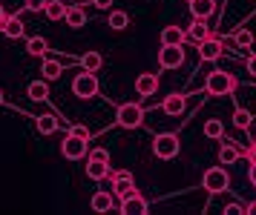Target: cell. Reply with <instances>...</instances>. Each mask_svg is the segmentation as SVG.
Here are the masks:
<instances>
[{"label":"cell","mask_w":256,"mask_h":215,"mask_svg":"<svg viewBox=\"0 0 256 215\" xmlns=\"http://www.w3.org/2000/svg\"><path fill=\"white\" fill-rule=\"evenodd\" d=\"M162 112L170 115V118L184 115L187 112V95H182V92H170V95L162 101Z\"/></svg>","instance_id":"cell-9"},{"label":"cell","mask_w":256,"mask_h":215,"mask_svg":"<svg viewBox=\"0 0 256 215\" xmlns=\"http://www.w3.org/2000/svg\"><path fill=\"white\" fill-rule=\"evenodd\" d=\"M204 138H213V141H222L224 138V124H222L219 118L204 121Z\"/></svg>","instance_id":"cell-27"},{"label":"cell","mask_w":256,"mask_h":215,"mask_svg":"<svg viewBox=\"0 0 256 215\" xmlns=\"http://www.w3.org/2000/svg\"><path fill=\"white\" fill-rule=\"evenodd\" d=\"M244 69H248V75H250V78H256V55H250L248 60H244Z\"/></svg>","instance_id":"cell-34"},{"label":"cell","mask_w":256,"mask_h":215,"mask_svg":"<svg viewBox=\"0 0 256 215\" xmlns=\"http://www.w3.org/2000/svg\"><path fill=\"white\" fill-rule=\"evenodd\" d=\"M66 11H70V6H66L64 0H49L46 9H44V14H46V20H64Z\"/></svg>","instance_id":"cell-21"},{"label":"cell","mask_w":256,"mask_h":215,"mask_svg":"<svg viewBox=\"0 0 256 215\" xmlns=\"http://www.w3.org/2000/svg\"><path fill=\"white\" fill-rule=\"evenodd\" d=\"M248 181L256 187V161H250V170H248Z\"/></svg>","instance_id":"cell-35"},{"label":"cell","mask_w":256,"mask_h":215,"mask_svg":"<svg viewBox=\"0 0 256 215\" xmlns=\"http://www.w3.org/2000/svg\"><path fill=\"white\" fill-rule=\"evenodd\" d=\"M24 20H20V14H14V17H9V20L3 23V34H6V37H24Z\"/></svg>","instance_id":"cell-25"},{"label":"cell","mask_w":256,"mask_h":215,"mask_svg":"<svg viewBox=\"0 0 256 215\" xmlns=\"http://www.w3.org/2000/svg\"><path fill=\"white\" fill-rule=\"evenodd\" d=\"M78 63H81V69H86V72H98V69L104 66V57L98 55V52H84V55L78 57Z\"/></svg>","instance_id":"cell-24"},{"label":"cell","mask_w":256,"mask_h":215,"mask_svg":"<svg viewBox=\"0 0 256 215\" xmlns=\"http://www.w3.org/2000/svg\"><path fill=\"white\" fill-rule=\"evenodd\" d=\"M92 6H95V9H110V6H112V0H92Z\"/></svg>","instance_id":"cell-37"},{"label":"cell","mask_w":256,"mask_h":215,"mask_svg":"<svg viewBox=\"0 0 256 215\" xmlns=\"http://www.w3.org/2000/svg\"><path fill=\"white\" fill-rule=\"evenodd\" d=\"M9 20V14H6V9H3V6H0V29H3V23Z\"/></svg>","instance_id":"cell-39"},{"label":"cell","mask_w":256,"mask_h":215,"mask_svg":"<svg viewBox=\"0 0 256 215\" xmlns=\"http://www.w3.org/2000/svg\"><path fill=\"white\" fill-rule=\"evenodd\" d=\"M116 124L121 126V129H138L141 124H144V106H138V103H121L116 112Z\"/></svg>","instance_id":"cell-5"},{"label":"cell","mask_w":256,"mask_h":215,"mask_svg":"<svg viewBox=\"0 0 256 215\" xmlns=\"http://www.w3.org/2000/svg\"><path fill=\"white\" fill-rule=\"evenodd\" d=\"M182 152V141L176 132H158V135L152 138V155L162 161H173L176 155Z\"/></svg>","instance_id":"cell-2"},{"label":"cell","mask_w":256,"mask_h":215,"mask_svg":"<svg viewBox=\"0 0 256 215\" xmlns=\"http://www.w3.org/2000/svg\"><path fill=\"white\" fill-rule=\"evenodd\" d=\"M233 89H236V78H233L230 72H224V69H213L204 78V92H208L210 98H224Z\"/></svg>","instance_id":"cell-1"},{"label":"cell","mask_w":256,"mask_h":215,"mask_svg":"<svg viewBox=\"0 0 256 215\" xmlns=\"http://www.w3.org/2000/svg\"><path fill=\"white\" fill-rule=\"evenodd\" d=\"M187 6H190V14L193 17H213L216 14V0H187Z\"/></svg>","instance_id":"cell-14"},{"label":"cell","mask_w":256,"mask_h":215,"mask_svg":"<svg viewBox=\"0 0 256 215\" xmlns=\"http://www.w3.org/2000/svg\"><path fill=\"white\" fill-rule=\"evenodd\" d=\"M26 95H29L32 101H49V80L46 78L32 80V83L26 86Z\"/></svg>","instance_id":"cell-18"},{"label":"cell","mask_w":256,"mask_h":215,"mask_svg":"<svg viewBox=\"0 0 256 215\" xmlns=\"http://www.w3.org/2000/svg\"><path fill=\"white\" fill-rule=\"evenodd\" d=\"M66 26L70 29H81V26H86V11L81 9V6H70V11H66Z\"/></svg>","instance_id":"cell-23"},{"label":"cell","mask_w":256,"mask_h":215,"mask_svg":"<svg viewBox=\"0 0 256 215\" xmlns=\"http://www.w3.org/2000/svg\"><path fill=\"white\" fill-rule=\"evenodd\" d=\"M46 3H49V0H26L24 9H29V11H44V9H46Z\"/></svg>","instance_id":"cell-32"},{"label":"cell","mask_w":256,"mask_h":215,"mask_svg":"<svg viewBox=\"0 0 256 215\" xmlns=\"http://www.w3.org/2000/svg\"><path fill=\"white\" fill-rule=\"evenodd\" d=\"M202 187H204L210 195L228 193V190H230V172L224 170V164H222V167H210V170H204V175H202Z\"/></svg>","instance_id":"cell-4"},{"label":"cell","mask_w":256,"mask_h":215,"mask_svg":"<svg viewBox=\"0 0 256 215\" xmlns=\"http://www.w3.org/2000/svg\"><path fill=\"white\" fill-rule=\"evenodd\" d=\"M254 144H256V135H254Z\"/></svg>","instance_id":"cell-42"},{"label":"cell","mask_w":256,"mask_h":215,"mask_svg":"<svg viewBox=\"0 0 256 215\" xmlns=\"http://www.w3.org/2000/svg\"><path fill=\"white\" fill-rule=\"evenodd\" d=\"M112 195L116 193H95L92 198H90V207H92V213H110L112 210Z\"/></svg>","instance_id":"cell-19"},{"label":"cell","mask_w":256,"mask_h":215,"mask_svg":"<svg viewBox=\"0 0 256 215\" xmlns=\"http://www.w3.org/2000/svg\"><path fill=\"white\" fill-rule=\"evenodd\" d=\"M26 52H29L32 57H44L49 52V43L44 40V37H29V40H26Z\"/></svg>","instance_id":"cell-28"},{"label":"cell","mask_w":256,"mask_h":215,"mask_svg":"<svg viewBox=\"0 0 256 215\" xmlns=\"http://www.w3.org/2000/svg\"><path fill=\"white\" fill-rule=\"evenodd\" d=\"M40 75L46 80H58L64 75V63L60 60H52V57H44V63H40Z\"/></svg>","instance_id":"cell-20"},{"label":"cell","mask_w":256,"mask_h":215,"mask_svg":"<svg viewBox=\"0 0 256 215\" xmlns=\"http://www.w3.org/2000/svg\"><path fill=\"white\" fill-rule=\"evenodd\" d=\"M90 161H104V164H110V152L104 147H95V149H90Z\"/></svg>","instance_id":"cell-31"},{"label":"cell","mask_w":256,"mask_h":215,"mask_svg":"<svg viewBox=\"0 0 256 215\" xmlns=\"http://www.w3.org/2000/svg\"><path fill=\"white\" fill-rule=\"evenodd\" d=\"M136 92H138L141 98H152V95L158 92V75H152V72H141L138 78H136Z\"/></svg>","instance_id":"cell-12"},{"label":"cell","mask_w":256,"mask_h":215,"mask_svg":"<svg viewBox=\"0 0 256 215\" xmlns=\"http://www.w3.org/2000/svg\"><path fill=\"white\" fill-rule=\"evenodd\" d=\"M86 178L90 181H104V178H112V170L104 161H90L86 164Z\"/></svg>","instance_id":"cell-17"},{"label":"cell","mask_w":256,"mask_h":215,"mask_svg":"<svg viewBox=\"0 0 256 215\" xmlns=\"http://www.w3.org/2000/svg\"><path fill=\"white\" fill-rule=\"evenodd\" d=\"M86 149H90V141H86V138L72 135V132H66V138L60 141V155H64L66 161H81V158H86Z\"/></svg>","instance_id":"cell-6"},{"label":"cell","mask_w":256,"mask_h":215,"mask_svg":"<svg viewBox=\"0 0 256 215\" xmlns=\"http://www.w3.org/2000/svg\"><path fill=\"white\" fill-rule=\"evenodd\" d=\"M3 101H6V98H3V92H0V106H3Z\"/></svg>","instance_id":"cell-40"},{"label":"cell","mask_w":256,"mask_h":215,"mask_svg":"<svg viewBox=\"0 0 256 215\" xmlns=\"http://www.w3.org/2000/svg\"><path fill=\"white\" fill-rule=\"evenodd\" d=\"M81 3H86V0H81ZM90 3H92V0H90Z\"/></svg>","instance_id":"cell-41"},{"label":"cell","mask_w":256,"mask_h":215,"mask_svg":"<svg viewBox=\"0 0 256 215\" xmlns=\"http://www.w3.org/2000/svg\"><path fill=\"white\" fill-rule=\"evenodd\" d=\"M112 193H116L118 198H127V195L138 193V190H136V178H132L127 170L112 172Z\"/></svg>","instance_id":"cell-8"},{"label":"cell","mask_w":256,"mask_h":215,"mask_svg":"<svg viewBox=\"0 0 256 215\" xmlns=\"http://www.w3.org/2000/svg\"><path fill=\"white\" fill-rule=\"evenodd\" d=\"M70 132H72V135H78V138H86V141H90V129H86L84 124H72V126H70Z\"/></svg>","instance_id":"cell-33"},{"label":"cell","mask_w":256,"mask_h":215,"mask_svg":"<svg viewBox=\"0 0 256 215\" xmlns=\"http://www.w3.org/2000/svg\"><path fill=\"white\" fill-rule=\"evenodd\" d=\"M222 52H224V49H222L219 37H208V40L198 43V57H202V63H213V60H219Z\"/></svg>","instance_id":"cell-11"},{"label":"cell","mask_w":256,"mask_h":215,"mask_svg":"<svg viewBox=\"0 0 256 215\" xmlns=\"http://www.w3.org/2000/svg\"><path fill=\"white\" fill-rule=\"evenodd\" d=\"M224 213H233V215H236V213H248V210H244L242 204H230V207H224Z\"/></svg>","instance_id":"cell-36"},{"label":"cell","mask_w":256,"mask_h":215,"mask_svg":"<svg viewBox=\"0 0 256 215\" xmlns=\"http://www.w3.org/2000/svg\"><path fill=\"white\" fill-rule=\"evenodd\" d=\"M106 26H110V29H112V32H124V29H127L130 26V14L127 11H110V14H106Z\"/></svg>","instance_id":"cell-22"},{"label":"cell","mask_w":256,"mask_h":215,"mask_svg":"<svg viewBox=\"0 0 256 215\" xmlns=\"http://www.w3.org/2000/svg\"><path fill=\"white\" fill-rule=\"evenodd\" d=\"M98 92H101L98 72H86V69H84L81 75H75V80H72V95H75V98L90 101V98H98Z\"/></svg>","instance_id":"cell-3"},{"label":"cell","mask_w":256,"mask_h":215,"mask_svg":"<svg viewBox=\"0 0 256 215\" xmlns=\"http://www.w3.org/2000/svg\"><path fill=\"white\" fill-rule=\"evenodd\" d=\"M147 210H150V204H147L138 193L121 198V207H118V213L121 215H147Z\"/></svg>","instance_id":"cell-10"},{"label":"cell","mask_w":256,"mask_h":215,"mask_svg":"<svg viewBox=\"0 0 256 215\" xmlns=\"http://www.w3.org/2000/svg\"><path fill=\"white\" fill-rule=\"evenodd\" d=\"M190 40V34L182 29V26H164L162 29V43L170 46V43H187Z\"/></svg>","instance_id":"cell-16"},{"label":"cell","mask_w":256,"mask_h":215,"mask_svg":"<svg viewBox=\"0 0 256 215\" xmlns=\"http://www.w3.org/2000/svg\"><path fill=\"white\" fill-rule=\"evenodd\" d=\"M35 126H38V132H40V135H52V132L58 129V118H55V115H38Z\"/></svg>","instance_id":"cell-26"},{"label":"cell","mask_w":256,"mask_h":215,"mask_svg":"<svg viewBox=\"0 0 256 215\" xmlns=\"http://www.w3.org/2000/svg\"><path fill=\"white\" fill-rule=\"evenodd\" d=\"M244 155H248V161H256V144H250V147H248V152H244Z\"/></svg>","instance_id":"cell-38"},{"label":"cell","mask_w":256,"mask_h":215,"mask_svg":"<svg viewBox=\"0 0 256 215\" xmlns=\"http://www.w3.org/2000/svg\"><path fill=\"white\" fill-rule=\"evenodd\" d=\"M239 155H242V149H239L236 141H224L219 147V164H224V167H233L239 161Z\"/></svg>","instance_id":"cell-15"},{"label":"cell","mask_w":256,"mask_h":215,"mask_svg":"<svg viewBox=\"0 0 256 215\" xmlns=\"http://www.w3.org/2000/svg\"><path fill=\"white\" fill-rule=\"evenodd\" d=\"M158 66L162 69H178L184 66V43H170L158 49Z\"/></svg>","instance_id":"cell-7"},{"label":"cell","mask_w":256,"mask_h":215,"mask_svg":"<svg viewBox=\"0 0 256 215\" xmlns=\"http://www.w3.org/2000/svg\"><path fill=\"white\" fill-rule=\"evenodd\" d=\"M187 34H190V40H196V43H202V40L213 37V34H210V23H208V17H193V23H190Z\"/></svg>","instance_id":"cell-13"},{"label":"cell","mask_w":256,"mask_h":215,"mask_svg":"<svg viewBox=\"0 0 256 215\" xmlns=\"http://www.w3.org/2000/svg\"><path fill=\"white\" fill-rule=\"evenodd\" d=\"M236 46H239V49H250V46H254V32H250V29H239V32H236Z\"/></svg>","instance_id":"cell-30"},{"label":"cell","mask_w":256,"mask_h":215,"mask_svg":"<svg viewBox=\"0 0 256 215\" xmlns=\"http://www.w3.org/2000/svg\"><path fill=\"white\" fill-rule=\"evenodd\" d=\"M233 126L242 129V132H248V129H250V112H248V109H236V112H233Z\"/></svg>","instance_id":"cell-29"}]
</instances>
